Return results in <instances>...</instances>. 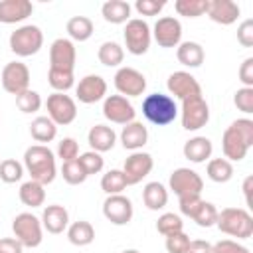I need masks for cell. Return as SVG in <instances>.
I'll return each instance as SVG.
<instances>
[{
  "label": "cell",
  "instance_id": "6da1fadb",
  "mask_svg": "<svg viewBox=\"0 0 253 253\" xmlns=\"http://www.w3.org/2000/svg\"><path fill=\"white\" fill-rule=\"evenodd\" d=\"M251 146H253V121L251 119L233 121L221 136V148H223L225 160L229 162L243 160Z\"/></svg>",
  "mask_w": 253,
  "mask_h": 253
},
{
  "label": "cell",
  "instance_id": "7a4b0ae2",
  "mask_svg": "<svg viewBox=\"0 0 253 253\" xmlns=\"http://www.w3.org/2000/svg\"><path fill=\"white\" fill-rule=\"evenodd\" d=\"M24 166L28 174L32 176L30 180L40 182L42 186L51 184L55 180V156L45 144H32L24 152Z\"/></svg>",
  "mask_w": 253,
  "mask_h": 253
},
{
  "label": "cell",
  "instance_id": "3957f363",
  "mask_svg": "<svg viewBox=\"0 0 253 253\" xmlns=\"http://www.w3.org/2000/svg\"><path fill=\"white\" fill-rule=\"evenodd\" d=\"M142 115L146 117L148 123L164 126L178 117V107L174 97L164 93H152V95H146L142 101Z\"/></svg>",
  "mask_w": 253,
  "mask_h": 253
},
{
  "label": "cell",
  "instance_id": "277c9868",
  "mask_svg": "<svg viewBox=\"0 0 253 253\" xmlns=\"http://www.w3.org/2000/svg\"><path fill=\"white\" fill-rule=\"evenodd\" d=\"M215 225L219 227V231L237 239H249L253 233V217L243 208H225L217 211Z\"/></svg>",
  "mask_w": 253,
  "mask_h": 253
},
{
  "label": "cell",
  "instance_id": "5b68a950",
  "mask_svg": "<svg viewBox=\"0 0 253 253\" xmlns=\"http://www.w3.org/2000/svg\"><path fill=\"white\" fill-rule=\"evenodd\" d=\"M42 45H43V32L34 24L20 26L10 34V49L20 57H30L38 53Z\"/></svg>",
  "mask_w": 253,
  "mask_h": 253
},
{
  "label": "cell",
  "instance_id": "8992f818",
  "mask_svg": "<svg viewBox=\"0 0 253 253\" xmlns=\"http://www.w3.org/2000/svg\"><path fill=\"white\" fill-rule=\"evenodd\" d=\"M42 221L30 213V211H22L14 217L12 221V231H14V237L24 245V247H38L42 243Z\"/></svg>",
  "mask_w": 253,
  "mask_h": 253
},
{
  "label": "cell",
  "instance_id": "52a82bcc",
  "mask_svg": "<svg viewBox=\"0 0 253 253\" xmlns=\"http://www.w3.org/2000/svg\"><path fill=\"white\" fill-rule=\"evenodd\" d=\"M150 40H152V34H150V26L140 20V18H132L126 22V28H125V43H126V51L132 53V55H142L148 51L150 47Z\"/></svg>",
  "mask_w": 253,
  "mask_h": 253
},
{
  "label": "cell",
  "instance_id": "ba28073f",
  "mask_svg": "<svg viewBox=\"0 0 253 253\" xmlns=\"http://www.w3.org/2000/svg\"><path fill=\"white\" fill-rule=\"evenodd\" d=\"M170 190L182 198V196H200L204 190V180L196 170L190 168H176L170 174Z\"/></svg>",
  "mask_w": 253,
  "mask_h": 253
},
{
  "label": "cell",
  "instance_id": "9c48e42d",
  "mask_svg": "<svg viewBox=\"0 0 253 253\" xmlns=\"http://www.w3.org/2000/svg\"><path fill=\"white\" fill-rule=\"evenodd\" d=\"M45 107H47V117L55 125H71L77 117V105L65 93H51L45 101Z\"/></svg>",
  "mask_w": 253,
  "mask_h": 253
},
{
  "label": "cell",
  "instance_id": "30bf717a",
  "mask_svg": "<svg viewBox=\"0 0 253 253\" xmlns=\"http://www.w3.org/2000/svg\"><path fill=\"white\" fill-rule=\"evenodd\" d=\"M210 121V107L204 97L182 101V126L186 130H200Z\"/></svg>",
  "mask_w": 253,
  "mask_h": 253
},
{
  "label": "cell",
  "instance_id": "8fae6325",
  "mask_svg": "<svg viewBox=\"0 0 253 253\" xmlns=\"http://www.w3.org/2000/svg\"><path fill=\"white\" fill-rule=\"evenodd\" d=\"M2 87L12 95H20L22 91L30 89V69L22 61H10L2 69Z\"/></svg>",
  "mask_w": 253,
  "mask_h": 253
},
{
  "label": "cell",
  "instance_id": "7c38bea8",
  "mask_svg": "<svg viewBox=\"0 0 253 253\" xmlns=\"http://www.w3.org/2000/svg\"><path fill=\"white\" fill-rule=\"evenodd\" d=\"M103 115L107 121H111L115 125H128L134 121L136 111L130 105V101H126V97L109 95V97H105V103H103Z\"/></svg>",
  "mask_w": 253,
  "mask_h": 253
},
{
  "label": "cell",
  "instance_id": "4fadbf2b",
  "mask_svg": "<svg viewBox=\"0 0 253 253\" xmlns=\"http://www.w3.org/2000/svg\"><path fill=\"white\" fill-rule=\"evenodd\" d=\"M132 202L123 194L107 196V200L103 202V215L113 225H126L132 219Z\"/></svg>",
  "mask_w": 253,
  "mask_h": 253
},
{
  "label": "cell",
  "instance_id": "5bb4252c",
  "mask_svg": "<svg viewBox=\"0 0 253 253\" xmlns=\"http://www.w3.org/2000/svg\"><path fill=\"white\" fill-rule=\"evenodd\" d=\"M77 59V51L71 40L57 38L49 47V69H61V71H73Z\"/></svg>",
  "mask_w": 253,
  "mask_h": 253
},
{
  "label": "cell",
  "instance_id": "9a60e30c",
  "mask_svg": "<svg viewBox=\"0 0 253 253\" xmlns=\"http://www.w3.org/2000/svg\"><path fill=\"white\" fill-rule=\"evenodd\" d=\"M115 87L123 97H138L146 89V77L134 67H121L115 73Z\"/></svg>",
  "mask_w": 253,
  "mask_h": 253
},
{
  "label": "cell",
  "instance_id": "2e32d148",
  "mask_svg": "<svg viewBox=\"0 0 253 253\" xmlns=\"http://www.w3.org/2000/svg\"><path fill=\"white\" fill-rule=\"evenodd\" d=\"M168 91L178 97L180 101L192 99V97H202V87L196 81V77L188 71H174L168 77Z\"/></svg>",
  "mask_w": 253,
  "mask_h": 253
},
{
  "label": "cell",
  "instance_id": "e0dca14e",
  "mask_svg": "<svg viewBox=\"0 0 253 253\" xmlns=\"http://www.w3.org/2000/svg\"><path fill=\"white\" fill-rule=\"evenodd\" d=\"M152 166H154V160L148 152H140V150L132 152L125 160V166H123V174L126 178V184L132 186V184L142 182V178H146L150 174Z\"/></svg>",
  "mask_w": 253,
  "mask_h": 253
},
{
  "label": "cell",
  "instance_id": "ac0fdd59",
  "mask_svg": "<svg viewBox=\"0 0 253 253\" xmlns=\"http://www.w3.org/2000/svg\"><path fill=\"white\" fill-rule=\"evenodd\" d=\"M152 34L160 47H176L180 45V40H182V24L174 16H164V18H158Z\"/></svg>",
  "mask_w": 253,
  "mask_h": 253
},
{
  "label": "cell",
  "instance_id": "d6986e66",
  "mask_svg": "<svg viewBox=\"0 0 253 253\" xmlns=\"http://www.w3.org/2000/svg\"><path fill=\"white\" fill-rule=\"evenodd\" d=\"M75 95L81 103L93 105V103L101 101L107 95V81L101 75H85L79 81V85L75 89Z\"/></svg>",
  "mask_w": 253,
  "mask_h": 253
},
{
  "label": "cell",
  "instance_id": "ffe728a7",
  "mask_svg": "<svg viewBox=\"0 0 253 253\" xmlns=\"http://www.w3.org/2000/svg\"><path fill=\"white\" fill-rule=\"evenodd\" d=\"M211 22L221 24V26H229L237 20L239 16V6L233 0H210L208 2V12Z\"/></svg>",
  "mask_w": 253,
  "mask_h": 253
},
{
  "label": "cell",
  "instance_id": "44dd1931",
  "mask_svg": "<svg viewBox=\"0 0 253 253\" xmlns=\"http://www.w3.org/2000/svg\"><path fill=\"white\" fill-rule=\"evenodd\" d=\"M34 6L30 0H2L0 2V22L2 24H16L24 22L32 16Z\"/></svg>",
  "mask_w": 253,
  "mask_h": 253
},
{
  "label": "cell",
  "instance_id": "7402d4cb",
  "mask_svg": "<svg viewBox=\"0 0 253 253\" xmlns=\"http://www.w3.org/2000/svg\"><path fill=\"white\" fill-rule=\"evenodd\" d=\"M42 227L47 229L49 233L57 235V233H63L69 225V213L63 206L59 204H53V206H47L42 213Z\"/></svg>",
  "mask_w": 253,
  "mask_h": 253
},
{
  "label": "cell",
  "instance_id": "603a6c76",
  "mask_svg": "<svg viewBox=\"0 0 253 253\" xmlns=\"http://www.w3.org/2000/svg\"><path fill=\"white\" fill-rule=\"evenodd\" d=\"M146 140H148V130L138 121H132V123L125 125L123 130H121V142L126 150L136 152L138 148H142L146 144Z\"/></svg>",
  "mask_w": 253,
  "mask_h": 253
},
{
  "label": "cell",
  "instance_id": "cb8c5ba5",
  "mask_svg": "<svg viewBox=\"0 0 253 253\" xmlns=\"http://www.w3.org/2000/svg\"><path fill=\"white\" fill-rule=\"evenodd\" d=\"M87 140H89L91 148L101 154V152H107V150H111V148L115 146L117 134H115V130H113L111 126H107V125H95V126H91V130H89V134H87Z\"/></svg>",
  "mask_w": 253,
  "mask_h": 253
},
{
  "label": "cell",
  "instance_id": "d4e9b609",
  "mask_svg": "<svg viewBox=\"0 0 253 253\" xmlns=\"http://www.w3.org/2000/svg\"><path fill=\"white\" fill-rule=\"evenodd\" d=\"M211 150H213L211 140L206 136H194V138L186 140V144H184V156L194 164L206 162L211 156Z\"/></svg>",
  "mask_w": 253,
  "mask_h": 253
},
{
  "label": "cell",
  "instance_id": "484cf974",
  "mask_svg": "<svg viewBox=\"0 0 253 253\" xmlns=\"http://www.w3.org/2000/svg\"><path fill=\"white\" fill-rule=\"evenodd\" d=\"M176 57L186 67H200L204 63V47L198 42H182L176 49Z\"/></svg>",
  "mask_w": 253,
  "mask_h": 253
},
{
  "label": "cell",
  "instance_id": "4316f807",
  "mask_svg": "<svg viewBox=\"0 0 253 253\" xmlns=\"http://www.w3.org/2000/svg\"><path fill=\"white\" fill-rule=\"evenodd\" d=\"M101 14L109 24H125L130 18V4L125 0H107L101 6Z\"/></svg>",
  "mask_w": 253,
  "mask_h": 253
},
{
  "label": "cell",
  "instance_id": "83f0119b",
  "mask_svg": "<svg viewBox=\"0 0 253 253\" xmlns=\"http://www.w3.org/2000/svg\"><path fill=\"white\" fill-rule=\"evenodd\" d=\"M142 202L148 210L158 211L168 204V190L160 182H148L142 190Z\"/></svg>",
  "mask_w": 253,
  "mask_h": 253
},
{
  "label": "cell",
  "instance_id": "f1b7e54d",
  "mask_svg": "<svg viewBox=\"0 0 253 253\" xmlns=\"http://www.w3.org/2000/svg\"><path fill=\"white\" fill-rule=\"evenodd\" d=\"M30 134L36 142H51L57 134V125L49 119V117H36L30 125Z\"/></svg>",
  "mask_w": 253,
  "mask_h": 253
},
{
  "label": "cell",
  "instance_id": "f546056e",
  "mask_svg": "<svg viewBox=\"0 0 253 253\" xmlns=\"http://www.w3.org/2000/svg\"><path fill=\"white\" fill-rule=\"evenodd\" d=\"M20 202L28 208H40L45 202V190L40 182L28 180L20 186Z\"/></svg>",
  "mask_w": 253,
  "mask_h": 253
},
{
  "label": "cell",
  "instance_id": "4dcf8cb0",
  "mask_svg": "<svg viewBox=\"0 0 253 253\" xmlns=\"http://www.w3.org/2000/svg\"><path fill=\"white\" fill-rule=\"evenodd\" d=\"M67 239H69L73 245H77V247H85V245L93 243V239H95V229H93V225H91L89 221L79 219V221H75V223H71V225L67 227Z\"/></svg>",
  "mask_w": 253,
  "mask_h": 253
},
{
  "label": "cell",
  "instance_id": "1f68e13d",
  "mask_svg": "<svg viewBox=\"0 0 253 253\" xmlns=\"http://www.w3.org/2000/svg\"><path fill=\"white\" fill-rule=\"evenodd\" d=\"M65 30H67V34H69L71 40H75V42H87L93 36V30L95 28H93V22L87 16H73V18H69Z\"/></svg>",
  "mask_w": 253,
  "mask_h": 253
},
{
  "label": "cell",
  "instance_id": "d6a6232c",
  "mask_svg": "<svg viewBox=\"0 0 253 253\" xmlns=\"http://www.w3.org/2000/svg\"><path fill=\"white\" fill-rule=\"evenodd\" d=\"M97 57L103 65L107 67H117L123 63L125 59V49L117 43V42H105L99 45V51H97Z\"/></svg>",
  "mask_w": 253,
  "mask_h": 253
},
{
  "label": "cell",
  "instance_id": "836d02e7",
  "mask_svg": "<svg viewBox=\"0 0 253 253\" xmlns=\"http://www.w3.org/2000/svg\"><path fill=\"white\" fill-rule=\"evenodd\" d=\"M233 176V166L229 160L225 158H213L208 162V178L217 182V184H225L229 182Z\"/></svg>",
  "mask_w": 253,
  "mask_h": 253
},
{
  "label": "cell",
  "instance_id": "e575fe53",
  "mask_svg": "<svg viewBox=\"0 0 253 253\" xmlns=\"http://www.w3.org/2000/svg\"><path fill=\"white\" fill-rule=\"evenodd\" d=\"M126 186H128V184H126V178H125L123 170H109V172L103 174V178H101V190H103L107 196L121 194Z\"/></svg>",
  "mask_w": 253,
  "mask_h": 253
},
{
  "label": "cell",
  "instance_id": "d590c367",
  "mask_svg": "<svg viewBox=\"0 0 253 253\" xmlns=\"http://www.w3.org/2000/svg\"><path fill=\"white\" fill-rule=\"evenodd\" d=\"M208 2L210 0H176L174 8L180 16L186 18H200L208 12Z\"/></svg>",
  "mask_w": 253,
  "mask_h": 253
},
{
  "label": "cell",
  "instance_id": "8d00e7d4",
  "mask_svg": "<svg viewBox=\"0 0 253 253\" xmlns=\"http://www.w3.org/2000/svg\"><path fill=\"white\" fill-rule=\"evenodd\" d=\"M192 219L200 225V227H211V225H215V221H217V208L211 204V202H200V206H198V210L194 211V215H192Z\"/></svg>",
  "mask_w": 253,
  "mask_h": 253
},
{
  "label": "cell",
  "instance_id": "74e56055",
  "mask_svg": "<svg viewBox=\"0 0 253 253\" xmlns=\"http://www.w3.org/2000/svg\"><path fill=\"white\" fill-rule=\"evenodd\" d=\"M47 83L55 89V93H65L73 87L75 77L73 71H61V69H49L47 73Z\"/></svg>",
  "mask_w": 253,
  "mask_h": 253
},
{
  "label": "cell",
  "instance_id": "f35d334b",
  "mask_svg": "<svg viewBox=\"0 0 253 253\" xmlns=\"http://www.w3.org/2000/svg\"><path fill=\"white\" fill-rule=\"evenodd\" d=\"M16 105H18V109H20L22 113L30 115V113L40 111V107H42V97H40L38 91L26 89V91H22L20 95H16Z\"/></svg>",
  "mask_w": 253,
  "mask_h": 253
},
{
  "label": "cell",
  "instance_id": "ab89813d",
  "mask_svg": "<svg viewBox=\"0 0 253 253\" xmlns=\"http://www.w3.org/2000/svg\"><path fill=\"white\" fill-rule=\"evenodd\" d=\"M24 176V166L14 160V158H6L0 162V180L6 184H14L18 180H22Z\"/></svg>",
  "mask_w": 253,
  "mask_h": 253
},
{
  "label": "cell",
  "instance_id": "60d3db41",
  "mask_svg": "<svg viewBox=\"0 0 253 253\" xmlns=\"http://www.w3.org/2000/svg\"><path fill=\"white\" fill-rule=\"evenodd\" d=\"M61 176H63V180H65L67 184H71V186L83 184V182L89 178V176L85 174V170L81 168L79 160H69V162H63V166H61Z\"/></svg>",
  "mask_w": 253,
  "mask_h": 253
},
{
  "label": "cell",
  "instance_id": "b9f144b4",
  "mask_svg": "<svg viewBox=\"0 0 253 253\" xmlns=\"http://www.w3.org/2000/svg\"><path fill=\"white\" fill-rule=\"evenodd\" d=\"M156 229H158V233H162V235L166 237V235H172V233L182 231V229H184V221H182L180 215L168 211V213H162V215L158 217Z\"/></svg>",
  "mask_w": 253,
  "mask_h": 253
},
{
  "label": "cell",
  "instance_id": "7bdbcfd3",
  "mask_svg": "<svg viewBox=\"0 0 253 253\" xmlns=\"http://www.w3.org/2000/svg\"><path fill=\"white\" fill-rule=\"evenodd\" d=\"M77 160H79V164H81V168L85 170L87 176H91V174H99V172L103 170V166H105L103 156H101L99 152H95V150H87V152H83Z\"/></svg>",
  "mask_w": 253,
  "mask_h": 253
},
{
  "label": "cell",
  "instance_id": "ee69618b",
  "mask_svg": "<svg viewBox=\"0 0 253 253\" xmlns=\"http://www.w3.org/2000/svg\"><path fill=\"white\" fill-rule=\"evenodd\" d=\"M57 156L63 160V162H69V160H77L79 158V144L75 138L67 136V138H61L57 142Z\"/></svg>",
  "mask_w": 253,
  "mask_h": 253
},
{
  "label": "cell",
  "instance_id": "f6af8a7d",
  "mask_svg": "<svg viewBox=\"0 0 253 253\" xmlns=\"http://www.w3.org/2000/svg\"><path fill=\"white\" fill-rule=\"evenodd\" d=\"M233 103L235 107L245 113V115H251L253 113V87H241L235 91L233 95Z\"/></svg>",
  "mask_w": 253,
  "mask_h": 253
},
{
  "label": "cell",
  "instance_id": "bcb514c9",
  "mask_svg": "<svg viewBox=\"0 0 253 253\" xmlns=\"http://www.w3.org/2000/svg\"><path fill=\"white\" fill-rule=\"evenodd\" d=\"M188 245H190V237L184 231L166 235V251L168 253H186Z\"/></svg>",
  "mask_w": 253,
  "mask_h": 253
},
{
  "label": "cell",
  "instance_id": "7dc6e473",
  "mask_svg": "<svg viewBox=\"0 0 253 253\" xmlns=\"http://www.w3.org/2000/svg\"><path fill=\"white\" fill-rule=\"evenodd\" d=\"M164 6H166L164 2H156V0H136L134 2V8L140 16H158Z\"/></svg>",
  "mask_w": 253,
  "mask_h": 253
},
{
  "label": "cell",
  "instance_id": "c3c4849f",
  "mask_svg": "<svg viewBox=\"0 0 253 253\" xmlns=\"http://www.w3.org/2000/svg\"><path fill=\"white\" fill-rule=\"evenodd\" d=\"M211 253H251L245 245L231 241V239H221L215 245H211Z\"/></svg>",
  "mask_w": 253,
  "mask_h": 253
},
{
  "label": "cell",
  "instance_id": "681fc988",
  "mask_svg": "<svg viewBox=\"0 0 253 253\" xmlns=\"http://www.w3.org/2000/svg\"><path fill=\"white\" fill-rule=\"evenodd\" d=\"M237 42L243 45V47H251L253 45V20L247 18L239 24L237 28Z\"/></svg>",
  "mask_w": 253,
  "mask_h": 253
},
{
  "label": "cell",
  "instance_id": "f907efd6",
  "mask_svg": "<svg viewBox=\"0 0 253 253\" xmlns=\"http://www.w3.org/2000/svg\"><path fill=\"white\" fill-rule=\"evenodd\" d=\"M200 202H202V198H200V196H182V198H178L180 211H182L184 215H188V217H192V215H194V211L198 210Z\"/></svg>",
  "mask_w": 253,
  "mask_h": 253
},
{
  "label": "cell",
  "instance_id": "816d5d0a",
  "mask_svg": "<svg viewBox=\"0 0 253 253\" xmlns=\"http://www.w3.org/2000/svg\"><path fill=\"white\" fill-rule=\"evenodd\" d=\"M239 81L245 87H253V57H247L239 67Z\"/></svg>",
  "mask_w": 253,
  "mask_h": 253
},
{
  "label": "cell",
  "instance_id": "f5cc1de1",
  "mask_svg": "<svg viewBox=\"0 0 253 253\" xmlns=\"http://www.w3.org/2000/svg\"><path fill=\"white\" fill-rule=\"evenodd\" d=\"M24 245L16 237H4L0 239V253H22Z\"/></svg>",
  "mask_w": 253,
  "mask_h": 253
},
{
  "label": "cell",
  "instance_id": "db71d44e",
  "mask_svg": "<svg viewBox=\"0 0 253 253\" xmlns=\"http://www.w3.org/2000/svg\"><path fill=\"white\" fill-rule=\"evenodd\" d=\"M186 253H211V243H208L206 239H194L190 241Z\"/></svg>",
  "mask_w": 253,
  "mask_h": 253
},
{
  "label": "cell",
  "instance_id": "11a10c76",
  "mask_svg": "<svg viewBox=\"0 0 253 253\" xmlns=\"http://www.w3.org/2000/svg\"><path fill=\"white\" fill-rule=\"evenodd\" d=\"M251 184H253V178L247 176L245 182H243V194H245V202H247V206L251 204Z\"/></svg>",
  "mask_w": 253,
  "mask_h": 253
},
{
  "label": "cell",
  "instance_id": "9f6ffc18",
  "mask_svg": "<svg viewBox=\"0 0 253 253\" xmlns=\"http://www.w3.org/2000/svg\"><path fill=\"white\" fill-rule=\"evenodd\" d=\"M123 253H140V251H138V249H125Z\"/></svg>",
  "mask_w": 253,
  "mask_h": 253
}]
</instances>
